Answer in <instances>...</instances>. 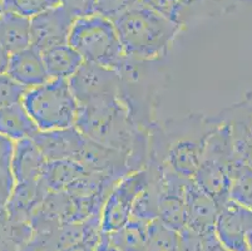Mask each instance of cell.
<instances>
[{
    "label": "cell",
    "instance_id": "cell-17",
    "mask_svg": "<svg viewBox=\"0 0 252 251\" xmlns=\"http://www.w3.org/2000/svg\"><path fill=\"white\" fill-rule=\"evenodd\" d=\"M39 132L38 126L31 118L22 102L0 108V135L14 142L33 138Z\"/></svg>",
    "mask_w": 252,
    "mask_h": 251
},
{
    "label": "cell",
    "instance_id": "cell-38",
    "mask_svg": "<svg viewBox=\"0 0 252 251\" xmlns=\"http://www.w3.org/2000/svg\"><path fill=\"white\" fill-rule=\"evenodd\" d=\"M3 13H4V6L3 4H1V1H0V15H1Z\"/></svg>",
    "mask_w": 252,
    "mask_h": 251
},
{
    "label": "cell",
    "instance_id": "cell-35",
    "mask_svg": "<svg viewBox=\"0 0 252 251\" xmlns=\"http://www.w3.org/2000/svg\"><path fill=\"white\" fill-rule=\"evenodd\" d=\"M245 241H246V246L249 249V251H252V224L250 225L249 229L246 230V234H245Z\"/></svg>",
    "mask_w": 252,
    "mask_h": 251
},
{
    "label": "cell",
    "instance_id": "cell-28",
    "mask_svg": "<svg viewBox=\"0 0 252 251\" xmlns=\"http://www.w3.org/2000/svg\"><path fill=\"white\" fill-rule=\"evenodd\" d=\"M27 89L11 79L8 74L0 75V108L22 102Z\"/></svg>",
    "mask_w": 252,
    "mask_h": 251
},
{
    "label": "cell",
    "instance_id": "cell-15",
    "mask_svg": "<svg viewBox=\"0 0 252 251\" xmlns=\"http://www.w3.org/2000/svg\"><path fill=\"white\" fill-rule=\"evenodd\" d=\"M45 163L47 160L33 138H24L15 142L11 162V172L15 183L38 181Z\"/></svg>",
    "mask_w": 252,
    "mask_h": 251
},
{
    "label": "cell",
    "instance_id": "cell-11",
    "mask_svg": "<svg viewBox=\"0 0 252 251\" xmlns=\"http://www.w3.org/2000/svg\"><path fill=\"white\" fill-rule=\"evenodd\" d=\"M33 141L47 161H78L86 142V136L73 126L64 130L39 131L33 137Z\"/></svg>",
    "mask_w": 252,
    "mask_h": 251
},
{
    "label": "cell",
    "instance_id": "cell-19",
    "mask_svg": "<svg viewBox=\"0 0 252 251\" xmlns=\"http://www.w3.org/2000/svg\"><path fill=\"white\" fill-rule=\"evenodd\" d=\"M43 62L50 79H69L83 63V58L69 44H62L44 50Z\"/></svg>",
    "mask_w": 252,
    "mask_h": 251
},
{
    "label": "cell",
    "instance_id": "cell-30",
    "mask_svg": "<svg viewBox=\"0 0 252 251\" xmlns=\"http://www.w3.org/2000/svg\"><path fill=\"white\" fill-rule=\"evenodd\" d=\"M250 0H206V10L210 14L227 13L238 4L246 3Z\"/></svg>",
    "mask_w": 252,
    "mask_h": 251
},
{
    "label": "cell",
    "instance_id": "cell-32",
    "mask_svg": "<svg viewBox=\"0 0 252 251\" xmlns=\"http://www.w3.org/2000/svg\"><path fill=\"white\" fill-rule=\"evenodd\" d=\"M94 251H119V250L111 243V240H109L108 238V234L102 232L99 244H98L97 248L94 249Z\"/></svg>",
    "mask_w": 252,
    "mask_h": 251
},
{
    "label": "cell",
    "instance_id": "cell-1",
    "mask_svg": "<svg viewBox=\"0 0 252 251\" xmlns=\"http://www.w3.org/2000/svg\"><path fill=\"white\" fill-rule=\"evenodd\" d=\"M74 127L92 141L126 153L133 171L147 163L150 137L119 97L104 96L78 103Z\"/></svg>",
    "mask_w": 252,
    "mask_h": 251
},
{
    "label": "cell",
    "instance_id": "cell-31",
    "mask_svg": "<svg viewBox=\"0 0 252 251\" xmlns=\"http://www.w3.org/2000/svg\"><path fill=\"white\" fill-rule=\"evenodd\" d=\"M95 248H97V244H93L91 243V241L86 240V239H82V240L78 241V243L64 246V248L59 249V250L57 251H94Z\"/></svg>",
    "mask_w": 252,
    "mask_h": 251
},
{
    "label": "cell",
    "instance_id": "cell-16",
    "mask_svg": "<svg viewBox=\"0 0 252 251\" xmlns=\"http://www.w3.org/2000/svg\"><path fill=\"white\" fill-rule=\"evenodd\" d=\"M88 170L87 166L75 160L47 161L39 179L49 192H65Z\"/></svg>",
    "mask_w": 252,
    "mask_h": 251
},
{
    "label": "cell",
    "instance_id": "cell-3",
    "mask_svg": "<svg viewBox=\"0 0 252 251\" xmlns=\"http://www.w3.org/2000/svg\"><path fill=\"white\" fill-rule=\"evenodd\" d=\"M68 44L82 55L84 62L118 72L127 61L113 22L99 14L75 18L70 28Z\"/></svg>",
    "mask_w": 252,
    "mask_h": 251
},
{
    "label": "cell",
    "instance_id": "cell-23",
    "mask_svg": "<svg viewBox=\"0 0 252 251\" xmlns=\"http://www.w3.org/2000/svg\"><path fill=\"white\" fill-rule=\"evenodd\" d=\"M148 251H181L180 234L155 220L148 224Z\"/></svg>",
    "mask_w": 252,
    "mask_h": 251
},
{
    "label": "cell",
    "instance_id": "cell-37",
    "mask_svg": "<svg viewBox=\"0 0 252 251\" xmlns=\"http://www.w3.org/2000/svg\"><path fill=\"white\" fill-rule=\"evenodd\" d=\"M246 97H247V98H250V100L252 101V91L247 92V93H246Z\"/></svg>",
    "mask_w": 252,
    "mask_h": 251
},
{
    "label": "cell",
    "instance_id": "cell-33",
    "mask_svg": "<svg viewBox=\"0 0 252 251\" xmlns=\"http://www.w3.org/2000/svg\"><path fill=\"white\" fill-rule=\"evenodd\" d=\"M9 61H10V53L0 45V75L6 74Z\"/></svg>",
    "mask_w": 252,
    "mask_h": 251
},
{
    "label": "cell",
    "instance_id": "cell-9",
    "mask_svg": "<svg viewBox=\"0 0 252 251\" xmlns=\"http://www.w3.org/2000/svg\"><path fill=\"white\" fill-rule=\"evenodd\" d=\"M252 224V211L232 200H227L217 216L215 232L228 251H249L245 234Z\"/></svg>",
    "mask_w": 252,
    "mask_h": 251
},
{
    "label": "cell",
    "instance_id": "cell-2",
    "mask_svg": "<svg viewBox=\"0 0 252 251\" xmlns=\"http://www.w3.org/2000/svg\"><path fill=\"white\" fill-rule=\"evenodd\" d=\"M127 58L151 62L163 57L177 34L180 25L139 3L113 20Z\"/></svg>",
    "mask_w": 252,
    "mask_h": 251
},
{
    "label": "cell",
    "instance_id": "cell-20",
    "mask_svg": "<svg viewBox=\"0 0 252 251\" xmlns=\"http://www.w3.org/2000/svg\"><path fill=\"white\" fill-rule=\"evenodd\" d=\"M119 251H148V224L130 218L121 229L108 234Z\"/></svg>",
    "mask_w": 252,
    "mask_h": 251
},
{
    "label": "cell",
    "instance_id": "cell-10",
    "mask_svg": "<svg viewBox=\"0 0 252 251\" xmlns=\"http://www.w3.org/2000/svg\"><path fill=\"white\" fill-rule=\"evenodd\" d=\"M186 226L200 234L215 231L220 206L210 195L197 186L193 179H187L185 187Z\"/></svg>",
    "mask_w": 252,
    "mask_h": 251
},
{
    "label": "cell",
    "instance_id": "cell-12",
    "mask_svg": "<svg viewBox=\"0 0 252 251\" xmlns=\"http://www.w3.org/2000/svg\"><path fill=\"white\" fill-rule=\"evenodd\" d=\"M219 114L230 126L236 157L252 166V101L245 96Z\"/></svg>",
    "mask_w": 252,
    "mask_h": 251
},
{
    "label": "cell",
    "instance_id": "cell-29",
    "mask_svg": "<svg viewBox=\"0 0 252 251\" xmlns=\"http://www.w3.org/2000/svg\"><path fill=\"white\" fill-rule=\"evenodd\" d=\"M59 4L74 18L94 14L95 0H59Z\"/></svg>",
    "mask_w": 252,
    "mask_h": 251
},
{
    "label": "cell",
    "instance_id": "cell-13",
    "mask_svg": "<svg viewBox=\"0 0 252 251\" xmlns=\"http://www.w3.org/2000/svg\"><path fill=\"white\" fill-rule=\"evenodd\" d=\"M6 74L25 89L35 88L50 80L42 53L32 45L10 55Z\"/></svg>",
    "mask_w": 252,
    "mask_h": 251
},
{
    "label": "cell",
    "instance_id": "cell-36",
    "mask_svg": "<svg viewBox=\"0 0 252 251\" xmlns=\"http://www.w3.org/2000/svg\"><path fill=\"white\" fill-rule=\"evenodd\" d=\"M19 251H38V250H36V248L33 245V244H32V241H31V243H28L25 246H23Z\"/></svg>",
    "mask_w": 252,
    "mask_h": 251
},
{
    "label": "cell",
    "instance_id": "cell-39",
    "mask_svg": "<svg viewBox=\"0 0 252 251\" xmlns=\"http://www.w3.org/2000/svg\"><path fill=\"white\" fill-rule=\"evenodd\" d=\"M0 1H1V0H0Z\"/></svg>",
    "mask_w": 252,
    "mask_h": 251
},
{
    "label": "cell",
    "instance_id": "cell-27",
    "mask_svg": "<svg viewBox=\"0 0 252 251\" xmlns=\"http://www.w3.org/2000/svg\"><path fill=\"white\" fill-rule=\"evenodd\" d=\"M15 142L5 136L0 135V181L14 187V177L11 172V162L14 155Z\"/></svg>",
    "mask_w": 252,
    "mask_h": 251
},
{
    "label": "cell",
    "instance_id": "cell-22",
    "mask_svg": "<svg viewBox=\"0 0 252 251\" xmlns=\"http://www.w3.org/2000/svg\"><path fill=\"white\" fill-rule=\"evenodd\" d=\"M228 199L252 211V166L237 157L231 166Z\"/></svg>",
    "mask_w": 252,
    "mask_h": 251
},
{
    "label": "cell",
    "instance_id": "cell-5",
    "mask_svg": "<svg viewBox=\"0 0 252 251\" xmlns=\"http://www.w3.org/2000/svg\"><path fill=\"white\" fill-rule=\"evenodd\" d=\"M150 179V170L143 169L127 174L109 191L102 209V231L111 234L125 226L132 217L134 202Z\"/></svg>",
    "mask_w": 252,
    "mask_h": 251
},
{
    "label": "cell",
    "instance_id": "cell-21",
    "mask_svg": "<svg viewBox=\"0 0 252 251\" xmlns=\"http://www.w3.org/2000/svg\"><path fill=\"white\" fill-rule=\"evenodd\" d=\"M32 238V225L15 222L9 217L5 206H0V251H19Z\"/></svg>",
    "mask_w": 252,
    "mask_h": 251
},
{
    "label": "cell",
    "instance_id": "cell-34",
    "mask_svg": "<svg viewBox=\"0 0 252 251\" xmlns=\"http://www.w3.org/2000/svg\"><path fill=\"white\" fill-rule=\"evenodd\" d=\"M11 190H13V188L9 187L6 183L0 181V206H5L6 201H8L9 196H10Z\"/></svg>",
    "mask_w": 252,
    "mask_h": 251
},
{
    "label": "cell",
    "instance_id": "cell-18",
    "mask_svg": "<svg viewBox=\"0 0 252 251\" xmlns=\"http://www.w3.org/2000/svg\"><path fill=\"white\" fill-rule=\"evenodd\" d=\"M0 45L10 55L28 48L31 45V20L4 10L0 15Z\"/></svg>",
    "mask_w": 252,
    "mask_h": 251
},
{
    "label": "cell",
    "instance_id": "cell-26",
    "mask_svg": "<svg viewBox=\"0 0 252 251\" xmlns=\"http://www.w3.org/2000/svg\"><path fill=\"white\" fill-rule=\"evenodd\" d=\"M139 3L141 0H95L94 14L113 22Z\"/></svg>",
    "mask_w": 252,
    "mask_h": 251
},
{
    "label": "cell",
    "instance_id": "cell-6",
    "mask_svg": "<svg viewBox=\"0 0 252 251\" xmlns=\"http://www.w3.org/2000/svg\"><path fill=\"white\" fill-rule=\"evenodd\" d=\"M68 82L78 103L104 96H122V77L118 71L91 62H83Z\"/></svg>",
    "mask_w": 252,
    "mask_h": 251
},
{
    "label": "cell",
    "instance_id": "cell-24",
    "mask_svg": "<svg viewBox=\"0 0 252 251\" xmlns=\"http://www.w3.org/2000/svg\"><path fill=\"white\" fill-rule=\"evenodd\" d=\"M141 3L181 28L191 18L189 9L181 0H141Z\"/></svg>",
    "mask_w": 252,
    "mask_h": 251
},
{
    "label": "cell",
    "instance_id": "cell-8",
    "mask_svg": "<svg viewBox=\"0 0 252 251\" xmlns=\"http://www.w3.org/2000/svg\"><path fill=\"white\" fill-rule=\"evenodd\" d=\"M75 18L63 6H56L31 19V45L38 52L68 44Z\"/></svg>",
    "mask_w": 252,
    "mask_h": 251
},
{
    "label": "cell",
    "instance_id": "cell-25",
    "mask_svg": "<svg viewBox=\"0 0 252 251\" xmlns=\"http://www.w3.org/2000/svg\"><path fill=\"white\" fill-rule=\"evenodd\" d=\"M1 4L5 11L18 14L29 20L49 9L61 5L59 0H1Z\"/></svg>",
    "mask_w": 252,
    "mask_h": 251
},
{
    "label": "cell",
    "instance_id": "cell-4",
    "mask_svg": "<svg viewBox=\"0 0 252 251\" xmlns=\"http://www.w3.org/2000/svg\"><path fill=\"white\" fill-rule=\"evenodd\" d=\"M22 105L39 131L73 127L77 118L78 102L68 79H50L42 86L27 89Z\"/></svg>",
    "mask_w": 252,
    "mask_h": 251
},
{
    "label": "cell",
    "instance_id": "cell-14",
    "mask_svg": "<svg viewBox=\"0 0 252 251\" xmlns=\"http://www.w3.org/2000/svg\"><path fill=\"white\" fill-rule=\"evenodd\" d=\"M48 192L49 191L45 188L40 179L32 182L15 183L5 204L9 217L15 222L31 224L32 218Z\"/></svg>",
    "mask_w": 252,
    "mask_h": 251
},
{
    "label": "cell",
    "instance_id": "cell-7",
    "mask_svg": "<svg viewBox=\"0 0 252 251\" xmlns=\"http://www.w3.org/2000/svg\"><path fill=\"white\" fill-rule=\"evenodd\" d=\"M187 179L176 174L166 162L159 166V202L158 218L169 229L180 232L186 227L185 187Z\"/></svg>",
    "mask_w": 252,
    "mask_h": 251
}]
</instances>
